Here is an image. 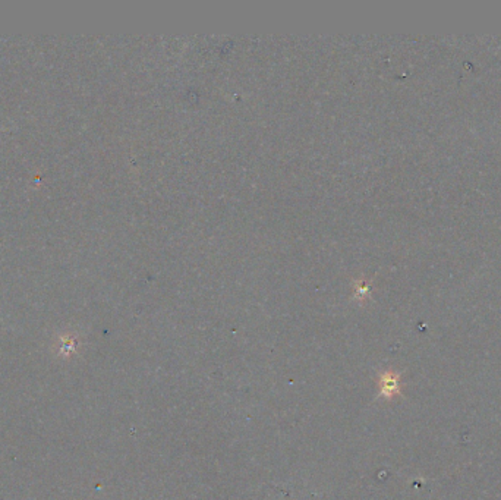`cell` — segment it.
Returning a JSON list of instances; mask_svg holds the SVG:
<instances>
[{"mask_svg": "<svg viewBox=\"0 0 501 500\" xmlns=\"http://www.w3.org/2000/svg\"><path fill=\"white\" fill-rule=\"evenodd\" d=\"M379 392H380V396L384 399H393L399 396L402 392L400 374L391 370L381 373V376L379 379Z\"/></svg>", "mask_w": 501, "mask_h": 500, "instance_id": "6da1fadb", "label": "cell"}]
</instances>
